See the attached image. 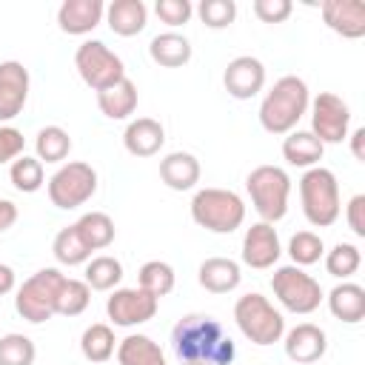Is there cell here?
Here are the masks:
<instances>
[{"mask_svg":"<svg viewBox=\"0 0 365 365\" xmlns=\"http://www.w3.org/2000/svg\"><path fill=\"white\" fill-rule=\"evenodd\" d=\"M171 351L180 365H234L237 345L208 314H188L171 328Z\"/></svg>","mask_w":365,"mask_h":365,"instance_id":"1","label":"cell"},{"mask_svg":"<svg viewBox=\"0 0 365 365\" xmlns=\"http://www.w3.org/2000/svg\"><path fill=\"white\" fill-rule=\"evenodd\" d=\"M311 91L308 83L297 74L279 77L259 103V125L268 134H291L299 120L308 114Z\"/></svg>","mask_w":365,"mask_h":365,"instance_id":"2","label":"cell"},{"mask_svg":"<svg viewBox=\"0 0 365 365\" xmlns=\"http://www.w3.org/2000/svg\"><path fill=\"white\" fill-rule=\"evenodd\" d=\"M299 202H302V214L314 228H328L339 220V182L336 174L325 165H314L305 168V174L299 177Z\"/></svg>","mask_w":365,"mask_h":365,"instance_id":"3","label":"cell"},{"mask_svg":"<svg viewBox=\"0 0 365 365\" xmlns=\"http://www.w3.org/2000/svg\"><path fill=\"white\" fill-rule=\"evenodd\" d=\"M191 220L211 234H231L245 222V202L231 188H200L191 197Z\"/></svg>","mask_w":365,"mask_h":365,"instance_id":"4","label":"cell"},{"mask_svg":"<svg viewBox=\"0 0 365 365\" xmlns=\"http://www.w3.org/2000/svg\"><path fill=\"white\" fill-rule=\"evenodd\" d=\"M234 322L242 331V336L259 348L274 345L282 339L285 334V317L279 308H274V302L257 291L242 294L234 302Z\"/></svg>","mask_w":365,"mask_h":365,"instance_id":"5","label":"cell"},{"mask_svg":"<svg viewBox=\"0 0 365 365\" xmlns=\"http://www.w3.org/2000/svg\"><path fill=\"white\" fill-rule=\"evenodd\" d=\"M245 191L251 197L254 211L262 222H279L288 214V197H291V177L279 165H257L245 177Z\"/></svg>","mask_w":365,"mask_h":365,"instance_id":"6","label":"cell"},{"mask_svg":"<svg viewBox=\"0 0 365 365\" xmlns=\"http://www.w3.org/2000/svg\"><path fill=\"white\" fill-rule=\"evenodd\" d=\"M63 282H66V274L60 268H40L37 274H31L17 288V297H14L17 314L29 319L31 325L51 319L57 314V297H60Z\"/></svg>","mask_w":365,"mask_h":365,"instance_id":"7","label":"cell"},{"mask_svg":"<svg viewBox=\"0 0 365 365\" xmlns=\"http://www.w3.org/2000/svg\"><path fill=\"white\" fill-rule=\"evenodd\" d=\"M271 291L279 299V305L291 314H314L325 299L322 285L299 265H279L271 277Z\"/></svg>","mask_w":365,"mask_h":365,"instance_id":"8","label":"cell"},{"mask_svg":"<svg viewBox=\"0 0 365 365\" xmlns=\"http://www.w3.org/2000/svg\"><path fill=\"white\" fill-rule=\"evenodd\" d=\"M94 191H97V171L83 160L63 163L48 177V200L63 211L86 205L94 197Z\"/></svg>","mask_w":365,"mask_h":365,"instance_id":"9","label":"cell"},{"mask_svg":"<svg viewBox=\"0 0 365 365\" xmlns=\"http://www.w3.org/2000/svg\"><path fill=\"white\" fill-rule=\"evenodd\" d=\"M74 68L80 80L94 91H103L125 77L120 54H114L103 40H83L74 51Z\"/></svg>","mask_w":365,"mask_h":365,"instance_id":"10","label":"cell"},{"mask_svg":"<svg viewBox=\"0 0 365 365\" xmlns=\"http://www.w3.org/2000/svg\"><path fill=\"white\" fill-rule=\"evenodd\" d=\"M308 114H311V134L322 145H336L351 131V108L334 91H319L311 100Z\"/></svg>","mask_w":365,"mask_h":365,"instance_id":"11","label":"cell"},{"mask_svg":"<svg viewBox=\"0 0 365 365\" xmlns=\"http://www.w3.org/2000/svg\"><path fill=\"white\" fill-rule=\"evenodd\" d=\"M160 299L143 288H114L106 299V314L117 328H134L157 317Z\"/></svg>","mask_w":365,"mask_h":365,"instance_id":"12","label":"cell"},{"mask_svg":"<svg viewBox=\"0 0 365 365\" xmlns=\"http://www.w3.org/2000/svg\"><path fill=\"white\" fill-rule=\"evenodd\" d=\"M282 257V242H279V234L271 222H254L245 237H242V262L248 268H257V271H265V268H274Z\"/></svg>","mask_w":365,"mask_h":365,"instance_id":"13","label":"cell"},{"mask_svg":"<svg viewBox=\"0 0 365 365\" xmlns=\"http://www.w3.org/2000/svg\"><path fill=\"white\" fill-rule=\"evenodd\" d=\"M222 86L234 100H251L265 88V66L251 54L234 57L222 71Z\"/></svg>","mask_w":365,"mask_h":365,"instance_id":"14","label":"cell"},{"mask_svg":"<svg viewBox=\"0 0 365 365\" xmlns=\"http://www.w3.org/2000/svg\"><path fill=\"white\" fill-rule=\"evenodd\" d=\"M29 68L17 60L0 63V123L14 120L29 100Z\"/></svg>","mask_w":365,"mask_h":365,"instance_id":"15","label":"cell"},{"mask_svg":"<svg viewBox=\"0 0 365 365\" xmlns=\"http://www.w3.org/2000/svg\"><path fill=\"white\" fill-rule=\"evenodd\" d=\"M282 345H285V356L297 365H311L319 362L328 351V336L319 325L314 322H299L291 331L282 334Z\"/></svg>","mask_w":365,"mask_h":365,"instance_id":"16","label":"cell"},{"mask_svg":"<svg viewBox=\"0 0 365 365\" xmlns=\"http://www.w3.org/2000/svg\"><path fill=\"white\" fill-rule=\"evenodd\" d=\"M325 26L345 37V40H359L365 37V3L362 0H325L319 6Z\"/></svg>","mask_w":365,"mask_h":365,"instance_id":"17","label":"cell"},{"mask_svg":"<svg viewBox=\"0 0 365 365\" xmlns=\"http://www.w3.org/2000/svg\"><path fill=\"white\" fill-rule=\"evenodd\" d=\"M106 17V3L103 0H63L57 9V26L63 34L83 37L94 31Z\"/></svg>","mask_w":365,"mask_h":365,"instance_id":"18","label":"cell"},{"mask_svg":"<svg viewBox=\"0 0 365 365\" xmlns=\"http://www.w3.org/2000/svg\"><path fill=\"white\" fill-rule=\"evenodd\" d=\"M123 145L131 157H154L165 145V128L154 117H137L125 125Z\"/></svg>","mask_w":365,"mask_h":365,"instance_id":"19","label":"cell"},{"mask_svg":"<svg viewBox=\"0 0 365 365\" xmlns=\"http://www.w3.org/2000/svg\"><path fill=\"white\" fill-rule=\"evenodd\" d=\"M200 160L191 151H171L160 160V180L171 191H191L200 182Z\"/></svg>","mask_w":365,"mask_h":365,"instance_id":"20","label":"cell"},{"mask_svg":"<svg viewBox=\"0 0 365 365\" xmlns=\"http://www.w3.org/2000/svg\"><path fill=\"white\" fill-rule=\"evenodd\" d=\"M328 299V311L345 322V325H356L365 319V288L359 282H351V279H342L339 285L331 288V294L325 297Z\"/></svg>","mask_w":365,"mask_h":365,"instance_id":"21","label":"cell"},{"mask_svg":"<svg viewBox=\"0 0 365 365\" xmlns=\"http://www.w3.org/2000/svg\"><path fill=\"white\" fill-rule=\"evenodd\" d=\"M197 279L208 294H228L240 285L242 271H240V262H234L228 257H208L200 262Z\"/></svg>","mask_w":365,"mask_h":365,"instance_id":"22","label":"cell"},{"mask_svg":"<svg viewBox=\"0 0 365 365\" xmlns=\"http://www.w3.org/2000/svg\"><path fill=\"white\" fill-rule=\"evenodd\" d=\"M106 23L120 37H134L148 23V9L143 0H114L106 6Z\"/></svg>","mask_w":365,"mask_h":365,"instance_id":"23","label":"cell"},{"mask_svg":"<svg viewBox=\"0 0 365 365\" xmlns=\"http://www.w3.org/2000/svg\"><path fill=\"white\" fill-rule=\"evenodd\" d=\"M148 54L163 68H180V66H185L191 60L194 48H191V40L185 34H180V31H163V34L151 37Z\"/></svg>","mask_w":365,"mask_h":365,"instance_id":"24","label":"cell"},{"mask_svg":"<svg viewBox=\"0 0 365 365\" xmlns=\"http://www.w3.org/2000/svg\"><path fill=\"white\" fill-rule=\"evenodd\" d=\"M137 100H140L137 86H134V80H128V77H123L120 83H114V86L97 91V108H100L108 120H128V117L134 114V108H137Z\"/></svg>","mask_w":365,"mask_h":365,"instance_id":"25","label":"cell"},{"mask_svg":"<svg viewBox=\"0 0 365 365\" xmlns=\"http://www.w3.org/2000/svg\"><path fill=\"white\" fill-rule=\"evenodd\" d=\"M322 154H325V145H322L311 131L294 128V131L285 134V140H282V157H285L288 165L314 168V165H319Z\"/></svg>","mask_w":365,"mask_h":365,"instance_id":"26","label":"cell"},{"mask_svg":"<svg viewBox=\"0 0 365 365\" xmlns=\"http://www.w3.org/2000/svg\"><path fill=\"white\" fill-rule=\"evenodd\" d=\"M117 362L120 365H168L160 345L145 334H128L117 342Z\"/></svg>","mask_w":365,"mask_h":365,"instance_id":"27","label":"cell"},{"mask_svg":"<svg viewBox=\"0 0 365 365\" xmlns=\"http://www.w3.org/2000/svg\"><path fill=\"white\" fill-rule=\"evenodd\" d=\"M77 234L83 237V242L91 248V251H103L114 242L117 237V228H114V220L106 214V211H86L77 222H74Z\"/></svg>","mask_w":365,"mask_h":365,"instance_id":"28","label":"cell"},{"mask_svg":"<svg viewBox=\"0 0 365 365\" xmlns=\"http://www.w3.org/2000/svg\"><path fill=\"white\" fill-rule=\"evenodd\" d=\"M80 351H83V356H86L88 362H94V365L108 362V359L114 356V351H117V339H114L111 325H106V322L88 325V328L83 331V336H80Z\"/></svg>","mask_w":365,"mask_h":365,"instance_id":"29","label":"cell"},{"mask_svg":"<svg viewBox=\"0 0 365 365\" xmlns=\"http://www.w3.org/2000/svg\"><path fill=\"white\" fill-rule=\"evenodd\" d=\"M123 279V262L111 254L91 257L86 262V285L91 291H114Z\"/></svg>","mask_w":365,"mask_h":365,"instance_id":"30","label":"cell"},{"mask_svg":"<svg viewBox=\"0 0 365 365\" xmlns=\"http://www.w3.org/2000/svg\"><path fill=\"white\" fill-rule=\"evenodd\" d=\"M51 251H54V259L60 265H86L91 259V248L83 242V237L77 234L74 225H66L57 231L54 242H51Z\"/></svg>","mask_w":365,"mask_h":365,"instance_id":"31","label":"cell"},{"mask_svg":"<svg viewBox=\"0 0 365 365\" xmlns=\"http://www.w3.org/2000/svg\"><path fill=\"white\" fill-rule=\"evenodd\" d=\"M174 282H177V274L168 262L163 259H148L140 265V274H137V288L148 291L151 297H165L174 291Z\"/></svg>","mask_w":365,"mask_h":365,"instance_id":"32","label":"cell"},{"mask_svg":"<svg viewBox=\"0 0 365 365\" xmlns=\"http://www.w3.org/2000/svg\"><path fill=\"white\" fill-rule=\"evenodd\" d=\"M34 151L40 163H63L71 151V137L60 125H46L34 137Z\"/></svg>","mask_w":365,"mask_h":365,"instance_id":"33","label":"cell"},{"mask_svg":"<svg viewBox=\"0 0 365 365\" xmlns=\"http://www.w3.org/2000/svg\"><path fill=\"white\" fill-rule=\"evenodd\" d=\"M9 180H11V185H14L20 194H34V191H40L43 182H46V168H43V163H40L37 157L20 154V157L11 163V168H9Z\"/></svg>","mask_w":365,"mask_h":365,"instance_id":"34","label":"cell"},{"mask_svg":"<svg viewBox=\"0 0 365 365\" xmlns=\"http://www.w3.org/2000/svg\"><path fill=\"white\" fill-rule=\"evenodd\" d=\"M322 259H325V271L336 279H351L362 265V254L354 242H336L331 251L322 254Z\"/></svg>","mask_w":365,"mask_h":365,"instance_id":"35","label":"cell"},{"mask_svg":"<svg viewBox=\"0 0 365 365\" xmlns=\"http://www.w3.org/2000/svg\"><path fill=\"white\" fill-rule=\"evenodd\" d=\"M322 254H325V242H322V237L314 234V231H297V234L288 240L291 265H299V268L314 265V262L322 259Z\"/></svg>","mask_w":365,"mask_h":365,"instance_id":"36","label":"cell"},{"mask_svg":"<svg viewBox=\"0 0 365 365\" xmlns=\"http://www.w3.org/2000/svg\"><path fill=\"white\" fill-rule=\"evenodd\" d=\"M88 302H91V288L86 285V279L66 277V282L60 288V297H57V314L60 317H77L88 308Z\"/></svg>","mask_w":365,"mask_h":365,"instance_id":"37","label":"cell"},{"mask_svg":"<svg viewBox=\"0 0 365 365\" xmlns=\"http://www.w3.org/2000/svg\"><path fill=\"white\" fill-rule=\"evenodd\" d=\"M37 348L26 334L0 336V365H34Z\"/></svg>","mask_w":365,"mask_h":365,"instance_id":"38","label":"cell"},{"mask_svg":"<svg viewBox=\"0 0 365 365\" xmlns=\"http://www.w3.org/2000/svg\"><path fill=\"white\" fill-rule=\"evenodd\" d=\"M200 23H205L208 29H228L237 20V3L234 0H202L197 9Z\"/></svg>","mask_w":365,"mask_h":365,"instance_id":"39","label":"cell"},{"mask_svg":"<svg viewBox=\"0 0 365 365\" xmlns=\"http://www.w3.org/2000/svg\"><path fill=\"white\" fill-rule=\"evenodd\" d=\"M154 14L165 26L180 29V26H185L194 17V6H191V0H157L154 3Z\"/></svg>","mask_w":365,"mask_h":365,"instance_id":"40","label":"cell"},{"mask_svg":"<svg viewBox=\"0 0 365 365\" xmlns=\"http://www.w3.org/2000/svg\"><path fill=\"white\" fill-rule=\"evenodd\" d=\"M26 148V137L14 125H0V165L14 163Z\"/></svg>","mask_w":365,"mask_h":365,"instance_id":"41","label":"cell"},{"mask_svg":"<svg viewBox=\"0 0 365 365\" xmlns=\"http://www.w3.org/2000/svg\"><path fill=\"white\" fill-rule=\"evenodd\" d=\"M251 9L262 23H285L294 11L291 0H254Z\"/></svg>","mask_w":365,"mask_h":365,"instance_id":"42","label":"cell"},{"mask_svg":"<svg viewBox=\"0 0 365 365\" xmlns=\"http://www.w3.org/2000/svg\"><path fill=\"white\" fill-rule=\"evenodd\" d=\"M345 222L356 237H365V194H354L345 205Z\"/></svg>","mask_w":365,"mask_h":365,"instance_id":"43","label":"cell"},{"mask_svg":"<svg viewBox=\"0 0 365 365\" xmlns=\"http://www.w3.org/2000/svg\"><path fill=\"white\" fill-rule=\"evenodd\" d=\"M17 222V205L11 200H0V234Z\"/></svg>","mask_w":365,"mask_h":365,"instance_id":"44","label":"cell"},{"mask_svg":"<svg viewBox=\"0 0 365 365\" xmlns=\"http://www.w3.org/2000/svg\"><path fill=\"white\" fill-rule=\"evenodd\" d=\"M345 140H351V154H354L359 163H365V128H354V131H348Z\"/></svg>","mask_w":365,"mask_h":365,"instance_id":"45","label":"cell"},{"mask_svg":"<svg viewBox=\"0 0 365 365\" xmlns=\"http://www.w3.org/2000/svg\"><path fill=\"white\" fill-rule=\"evenodd\" d=\"M14 282H17L14 268H11V265H6V262H0V297L11 294V291H14Z\"/></svg>","mask_w":365,"mask_h":365,"instance_id":"46","label":"cell"}]
</instances>
